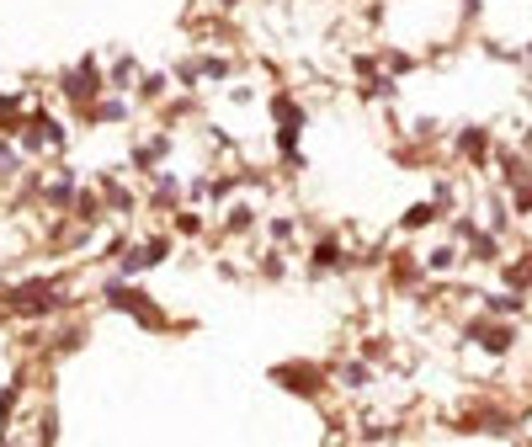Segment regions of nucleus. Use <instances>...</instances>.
Returning a JSON list of instances; mask_svg holds the SVG:
<instances>
[{
	"label": "nucleus",
	"mask_w": 532,
	"mask_h": 447,
	"mask_svg": "<svg viewBox=\"0 0 532 447\" xmlns=\"http://www.w3.org/2000/svg\"><path fill=\"white\" fill-rule=\"evenodd\" d=\"M458 261H464L458 240H447V245H432V251H426V272H432V277H442V272H453Z\"/></svg>",
	"instance_id": "obj_12"
},
{
	"label": "nucleus",
	"mask_w": 532,
	"mask_h": 447,
	"mask_svg": "<svg viewBox=\"0 0 532 447\" xmlns=\"http://www.w3.org/2000/svg\"><path fill=\"white\" fill-rule=\"evenodd\" d=\"M16 144H22V155H48V150L59 155L64 144H69V128H64L54 112H43V107H37V112H32V123L22 128V139H16Z\"/></svg>",
	"instance_id": "obj_3"
},
{
	"label": "nucleus",
	"mask_w": 532,
	"mask_h": 447,
	"mask_svg": "<svg viewBox=\"0 0 532 447\" xmlns=\"http://www.w3.org/2000/svg\"><path fill=\"white\" fill-rule=\"evenodd\" d=\"M139 80H144V75H139V64H133V59H118V64H112V69H107V86H112V96L133 91Z\"/></svg>",
	"instance_id": "obj_14"
},
{
	"label": "nucleus",
	"mask_w": 532,
	"mask_h": 447,
	"mask_svg": "<svg viewBox=\"0 0 532 447\" xmlns=\"http://www.w3.org/2000/svg\"><path fill=\"white\" fill-rule=\"evenodd\" d=\"M86 118H91V123H128V101L123 96H101Z\"/></svg>",
	"instance_id": "obj_15"
},
{
	"label": "nucleus",
	"mask_w": 532,
	"mask_h": 447,
	"mask_svg": "<svg viewBox=\"0 0 532 447\" xmlns=\"http://www.w3.org/2000/svg\"><path fill=\"white\" fill-rule=\"evenodd\" d=\"M527 309H532V287H527Z\"/></svg>",
	"instance_id": "obj_20"
},
{
	"label": "nucleus",
	"mask_w": 532,
	"mask_h": 447,
	"mask_svg": "<svg viewBox=\"0 0 532 447\" xmlns=\"http://www.w3.org/2000/svg\"><path fill=\"white\" fill-rule=\"evenodd\" d=\"M511 213H532V176L511 187Z\"/></svg>",
	"instance_id": "obj_19"
},
{
	"label": "nucleus",
	"mask_w": 532,
	"mask_h": 447,
	"mask_svg": "<svg viewBox=\"0 0 532 447\" xmlns=\"http://www.w3.org/2000/svg\"><path fill=\"white\" fill-rule=\"evenodd\" d=\"M197 69H203V80H229L235 59H229V54H203V59H197Z\"/></svg>",
	"instance_id": "obj_16"
},
{
	"label": "nucleus",
	"mask_w": 532,
	"mask_h": 447,
	"mask_svg": "<svg viewBox=\"0 0 532 447\" xmlns=\"http://www.w3.org/2000/svg\"><path fill=\"white\" fill-rule=\"evenodd\" d=\"M330 373H336V383H341L346 394H357V389L368 394V389H373V379H378V373H373V362H368L362 351H357V357H346V362H336Z\"/></svg>",
	"instance_id": "obj_9"
},
{
	"label": "nucleus",
	"mask_w": 532,
	"mask_h": 447,
	"mask_svg": "<svg viewBox=\"0 0 532 447\" xmlns=\"http://www.w3.org/2000/svg\"><path fill=\"white\" fill-rule=\"evenodd\" d=\"M171 155V133H155V139H139V144H133V171H139V176H160V160Z\"/></svg>",
	"instance_id": "obj_10"
},
{
	"label": "nucleus",
	"mask_w": 532,
	"mask_h": 447,
	"mask_svg": "<svg viewBox=\"0 0 532 447\" xmlns=\"http://www.w3.org/2000/svg\"><path fill=\"white\" fill-rule=\"evenodd\" d=\"M101 203H107V213H112V219H133L144 197H139V192H128L118 176H107V171H101Z\"/></svg>",
	"instance_id": "obj_8"
},
{
	"label": "nucleus",
	"mask_w": 532,
	"mask_h": 447,
	"mask_svg": "<svg viewBox=\"0 0 532 447\" xmlns=\"http://www.w3.org/2000/svg\"><path fill=\"white\" fill-rule=\"evenodd\" d=\"M59 91H64V101H69V107L91 112V107L107 91H112V86H107V75H101V64H96V59H80L69 75H59Z\"/></svg>",
	"instance_id": "obj_2"
},
{
	"label": "nucleus",
	"mask_w": 532,
	"mask_h": 447,
	"mask_svg": "<svg viewBox=\"0 0 532 447\" xmlns=\"http://www.w3.org/2000/svg\"><path fill=\"white\" fill-rule=\"evenodd\" d=\"M171 234H150V240H133L128 245V255L118 261V277H139V272H150V266H160V261H171Z\"/></svg>",
	"instance_id": "obj_5"
},
{
	"label": "nucleus",
	"mask_w": 532,
	"mask_h": 447,
	"mask_svg": "<svg viewBox=\"0 0 532 447\" xmlns=\"http://www.w3.org/2000/svg\"><path fill=\"white\" fill-rule=\"evenodd\" d=\"M437 219H442L437 203L426 197V203H415V208H405V213H400V234H421V229H432Z\"/></svg>",
	"instance_id": "obj_11"
},
{
	"label": "nucleus",
	"mask_w": 532,
	"mask_h": 447,
	"mask_svg": "<svg viewBox=\"0 0 532 447\" xmlns=\"http://www.w3.org/2000/svg\"><path fill=\"white\" fill-rule=\"evenodd\" d=\"M464 341L479 351H490V357H506V351L516 347V325L511 319H490V315H479L464 325Z\"/></svg>",
	"instance_id": "obj_4"
},
{
	"label": "nucleus",
	"mask_w": 532,
	"mask_h": 447,
	"mask_svg": "<svg viewBox=\"0 0 532 447\" xmlns=\"http://www.w3.org/2000/svg\"><path fill=\"white\" fill-rule=\"evenodd\" d=\"M165 91H171V80H165V75H144V80H139V96H144V101H160Z\"/></svg>",
	"instance_id": "obj_18"
},
{
	"label": "nucleus",
	"mask_w": 532,
	"mask_h": 447,
	"mask_svg": "<svg viewBox=\"0 0 532 447\" xmlns=\"http://www.w3.org/2000/svg\"><path fill=\"white\" fill-rule=\"evenodd\" d=\"M453 160H464L469 171H485L490 165V128H479V123L458 128L453 133Z\"/></svg>",
	"instance_id": "obj_6"
},
{
	"label": "nucleus",
	"mask_w": 532,
	"mask_h": 447,
	"mask_svg": "<svg viewBox=\"0 0 532 447\" xmlns=\"http://www.w3.org/2000/svg\"><path fill=\"white\" fill-rule=\"evenodd\" d=\"M272 383H282L287 394H304V400H314V394L325 389V373H319L314 362H282V368H272Z\"/></svg>",
	"instance_id": "obj_7"
},
{
	"label": "nucleus",
	"mask_w": 532,
	"mask_h": 447,
	"mask_svg": "<svg viewBox=\"0 0 532 447\" xmlns=\"http://www.w3.org/2000/svg\"><path fill=\"white\" fill-rule=\"evenodd\" d=\"M256 229V208L251 203H235V208H224V234L235 240V234H251Z\"/></svg>",
	"instance_id": "obj_13"
},
{
	"label": "nucleus",
	"mask_w": 532,
	"mask_h": 447,
	"mask_svg": "<svg viewBox=\"0 0 532 447\" xmlns=\"http://www.w3.org/2000/svg\"><path fill=\"white\" fill-rule=\"evenodd\" d=\"M171 224H176V234H192V240H197V234L208 229V224H203V213H197V208H176V213H171Z\"/></svg>",
	"instance_id": "obj_17"
},
{
	"label": "nucleus",
	"mask_w": 532,
	"mask_h": 447,
	"mask_svg": "<svg viewBox=\"0 0 532 447\" xmlns=\"http://www.w3.org/2000/svg\"><path fill=\"white\" fill-rule=\"evenodd\" d=\"M101 304H107V309H118V315H133L144 330H176V325H171V315L160 309L155 298H150L144 287H133L128 277H118V272L101 283Z\"/></svg>",
	"instance_id": "obj_1"
}]
</instances>
